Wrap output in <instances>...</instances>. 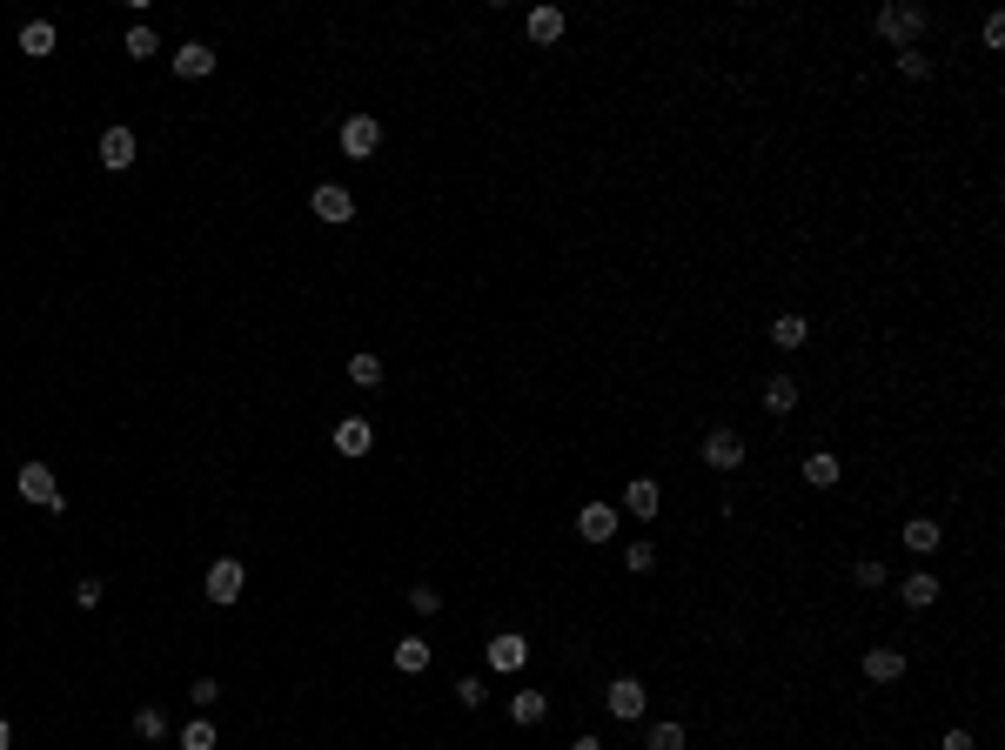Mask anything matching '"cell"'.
<instances>
[{
    "label": "cell",
    "mask_w": 1005,
    "mask_h": 750,
    "mask_svg": "<svg viewBox=\"0 0 1005 750\" xmlns=\"http://www.w3.org/2000/svg\"><path fill=\"white\" fill-rule=\"evenodd\" d=\"M938 543H945V530H938L932 516H912V523H905V550L912 556H932Z\"/></svg>",
    "instance_id": "18"
},
{
    "label": "cell",
    "mask_w": 1005,
    "mask_h": 750,
    "mask_svg": "<svg viewBox=\"0 0 1005 750\" xmlns=\"http://www.w3.org/2000/svg\"><path fill=\"white\" fill-rule=\"evenodd\" d=\"M764 409H771V416H791V409H798V375H771V382H764Z\"/></svg>",
    "instance_id": "17"
},
{
    "label": "cell",
    "mask_w": 1005,
    "mask_h": 750,
    "mask_svg": "<svg viewBox=\"0 0 1005 750\" xmlns=\"http://www.w3.org/2000/svg\"><path fill=\"white\" fill-rule=\"evenodd\" d=\"M121 47H128V61H155V27H128V41H121Z\"/></svg>",
    "instance_id": "24"
},
{
    "label": "cell",
    "mask_w": 1005,
    "mask_h": 750,
    "mask_svg": "<svg viewBox=\"0 0 1005 750\" xmlns=\"http://www.w3.org/2000/svg\"><path fill=\"white\" fill-rule=\"evenodd\" d=\"M14 489H21L27 503H41V509H61V503H67V496H61V483H54V469H47V463H21Z\"/></svg>",
    "instance_id": "3"
},
{
    "label": "cell",
    "mask_w": 1005,
    "mask_h": 750,
    "mask_svg": "<svg viewBox=\"0 0 1005 750\" xmlns=\"http://www.w3.org/2000/svg\"><path fill=\"white\" fill-rule=\"evenodd\" d=\"M335 449H342V456H369V449H376V422L369 416H342L335 422Z\"/></svg>",
    "instance_id": "8"
},
{
    "label": "cell",
    "mask_w": 1005,
    "mask_h": 750,
    "mask_svg": "<svg viewBox=\"0 0 1005 750\" xmlns=\"http://www.w3.org/2000/svg\"><path fill=\"white\" fill-rule=\"evenodd\" d=\"M134 155H141V141H134V128H101V168H108V175L134 168Z\"/></svg>",
    "instance_id": "7"
},
{
    "label": "cell",
    "mask_w": 1005,
    "mask_h": 750,
    "mask_svg": "<svg viewBox=\"0 0 1005 750\" xmlns=\"http://www.w3.org/2000/svg\"><path fill=\"white\" fill-rule=\"evenodd\" d=\"M523 663H530V637H516V630L490 637V670H523Z\"/></svg>",
    "instance_id": "13"
},
{
    "label": "cell",
    "mask_w": 1005,
    "mask_h": 750,
    "mask_svg": "<svg viewBox=\"0 0 1005 750\" xmlns=\"http://www.w3.org/2000/svg\"><path fill=\"white\" fill-rule=\"evenodd\" d=\"M570 750H603V744H597V737H577V744H570Z\"/></svg>",
    "instance_id": "38"
},
{
    "label": "cell",
    "mask_w": 1005,
    "mask_h": 750,
    "mask_svg": "<svg viewBox=\"0 0 1005 750\" xmlns=\"http://www.w3.org/2000/svg\"><path fill=\"white\" fill-rule=\"evenodd\" d=\"M838 476H845V469H838V456H825V449H818V456L804 463V483H811V489H831Z\"/></svg>",
    "instance_id": "23"
},
{
    "label": "cell",
    "mask_w": 1005,
    "mask_h": 750,
    "mask_svg": "<svg viewBox=\"0 0 1005 750\" xmlns=\"http://www.w3.org/2000/svg\"><path fill=\"white\" fill-rule=\"evenodd\" d=\"M530 41L536 47H550V41H563V7H530Z\"/></svg>",
    "instance_id": "16"
},
{
    "label": "cell",
    "mask_w": 1005,
    "mask_h": 750,
    "mask_svg": "<svg viewBox=\"0 0 1005 750\" xmlns=\"http://www.w3.org/2000/svg\"><path fill=\"white\" fill-rule=\"evenodd\" d=\"M938 750H979V744H972V730H945V744H938Z\"/></svg>",
    "instance_id": "36"
},
{
    "label": "cell",
    "mask_w": 1005,
    "mask_h": 750,
    "mask_svg": "<svg viewBox=\"0 0 1005 750\" xmlns=\"http://www.w3.org/2000/svg\"><path fill=\"white\" fill-rule=\"evenodd\" d=\"M134 737H168V717H161L155 704H141L134 710Z\"/></svg>",
    "instance_id": "25"
},
{
    "label": "cell",
    "mask_w": 1005,
    "mask_h": 750,
    "mask_svg": "<svg viewBox=\"0 0 1005 750\" xmlns=\"http://www.w3.org/2000/svg\"><path fill=\"white\" fill-rule=\"evenodd\" d=\"M898 596H905L912 610H932V603H938V576L932 570H912L905 583H898Z\"/></svg>",
    "instance_id": "19"
},
{
    "label": "cell",
    "mask_w": 1005,
    "mask_h": 750,
    "mask_svg": "<svg viewBox=\"0 0 1005 750\" xmlns=\"http://www.w3.org/2000/svg\"><path fill=\"white\" fill-rule=\"evenodd\" d=\"M242 583H248V570L235 563V556H215V563H208V603H215V610L242 603Z\"/></svg>",
    "instance_id": "2"
},
{
    "label": "cell",
    "mask_w": 1005,
    "mask_h": 750,
    "mask_svg": "<svg viewBox=\"0 0 1005 750\" xmlns=\"http://www.w3.org/2000/svg\"><path fill=\"white\" fill-rule=\"evenodd\" d=\"M188 697H195V710H215V697H222V684H215V677H201V684L188 690Z\"/></svg>",
    "instance_id": "34"
},
{
    "label": "cell",
    "mask_w": 1005,
    "mask_h": 750,
    "mask_svg": "<svg viewBox=\"0 0 1005 750\" xmlns=\"http://www.w3.org/2000/svg\"><path fill=\"white\" fill-rule=\"evenodd\" d=\"M349 382H356V389H376V382H382V362H376V355H356V362H349Z\"/></svg>",
    "instance_id": "26"
},
{
    "label": "cell",
    "mask_w": 1005,
    "mask_h": 750,
    "mask_svg": "<svg viewBox=\"0 0 1005 750\" xmlns=\"http://www.w3.org/2000/svg\"><path fill=\"white\" fill-rule=\"evenodd\" d=\"M101 590H108L101 576H81V583H74V603H81V610H94V603H101Z\"/></svg>",
    "instance_id": "31"
},
{
    "label": "cell",
    "mask_w": 1005,
    "mask_h": 750,
    "mask_svg": "<svg viewBox=\"0 0 1005 750\" xmlns=\"http://www.w3.org/2000/svg\"><path fill=\"white\" fill-rule=\"evenodd\" d=\"M603 704H610V717L637 724V717H644V704H650V697H644V677H617V684L603 690Z\"/></svg>",
    "instance_id": "6"
},
{
    "label": "cell",
    "mask_w": 1005,
    "mask_h": 750,
    "mask_svg": "<svg viewBox=\"0 0 1005 750\" xmlns=\"http://www.w3.org/2000/svg\"><path fill=\"white\" fill-rule=\"evenodd\" d=\"M657 503H664V489L650 483V476L624 483V509H630V516H644V523H650V516H657Z\"/></svg>",
    "instance_id": "14"
},
{
    "label": "cell",
    "mask_w": 1005,
    "mask_h": 750,
    "mask_svg": "<svg viewBox=\"0 0 1005 750\" xmlns=\"http://www.w3.org/2000/svg\"><path fill=\"white\" fill-rule=\"evenodd\" d=\"M181 750H215V724H208V717H195V724L181 730Z\"/></svg>",
    "instance_id": "27"
},
{
    "label": "cell",
    "mask_w": 1005,
    "mask_h": 750,
    "mask_svg": "<svg viewBox=\"0 0 1005 750\" xmlns=\"http://www.w3.org/2000/svg\"><path fill=\"white\" fill-rule=\"evenodd\" d=\"M543 717H550V697H543V690H516L510 697V724L530 730V724H543Z\"/></svg>",
    "instance_id": "15"
},
{
    "label": "cell",
    "mask_w": 1005,
    "mask_h": 750,
    "mask_svg": "<svg viewBox=\"0 0 1005 750\" xmlns=\"http://www.w3.org/2000/svg\"><path fill=\"white\" fill-rule=\"evenodd\" d=\"M577 536L610 543V536H617V509H610V503H583V509H577Z\"/></svg>",
    "instance_id": "11"
},
{
    "label": "cell",
    "mask_w": 1005,
    "mask_h": 750,
    "mask_svg": "<svg viewBox=\"0 0 1005 750\" xmlns=\"http://www.w3.org/2000/svg\"><path fill=\"white\" fill-rule=\"evenodd\" d=\"M21 54L27 61H47V54H54V21H27L21 27Z\"/></svg>",
    "instance_id": "21"
},
{
    "label": "cell",
    "mask_w": 1005,
    "mask_h": 750,
    "mask_svg": "<svg viewBox=\"0 0 1005 750\" xmlns=\"http://www.w3.org/2000/svg\"><path fill=\"white\" fill-rule=\"evenodd\" d=\"M396 670L402 677H423L429 670V643L423 637H396Z\"/></svg>",
    "instance_id": "20"
},
{
    "label": "cell",
    "mask_w": 1005,
    "mask_h": 750,
    "mask_svg": "<svg viewBox=\"0 0 1005 750\" xmlns=\"http://www.w3.org/2000/svg\"><path fill=\"white\" fill-rule=\"evenodd\" d=\"M624 563H630V570H637V576H644L650 563H657V543H644V536H637V543H630V550H624Z\"/></svg>",
    "instance_id": "29"
},
{
    "label": "cell",
    "mask_w": 1005,
    "mask_h": 750,
    "mask_svg": "<svg viewBox=\"0 0 1005 750\" xmlns=\"http://www.w3.org/2000/svg\"><path fill=\"white\" fill-rule=\"evenodd\" d=\"M771 342H778V349H804V342H811V322H804V315H778V322H771Z\"/></svg>",
    "instance_id": "22"
},
{
    "label": "cell",
    "mask_w": 1005,
    "mask_h": 750,
    "mask_svg": "<svg viewBox=\"0 0 1005 750\" xmlns=\"http://www.w3.org/2000/svg\"><path fill=\"white\" fill-rule=\"evenodd\" d=\"M376 148H382V121H376V114H349V121H342V155L369 161Z\"/></svg>",
    "instance_id": "4"
},
{
    "label": "cell",
    "mask_w": 1005,
    "mask_h": 750,
    "mask_svg": "<svg viewBox=\"0 0 1005 750\" xmlns=\"http://www.w3.org/2000/svg\"><path fill=\"white\" fill-rule=\"evenodd\" d=\"M175 74L181 81H208V74H215V47L208 41H181L175 47Z\"/></svg>",
    "instance_id": "9"
},
{
    "label": "cell",
    "mask_w": 1005,
    "mask_h": 750,
    "mask_svg": "<svg viewBox=\"0 0 1005 750\" xmlns=\"http://www.w3.org/2000/svg\"><path fill=\"white\" fill-rule=\"evenodd\" d=\"M878 34L898 47H912L918 34H925V7H905V0H892V7H878Z\"/></svg>",
    "instance_id": "1"
},
{
    "label": "cell",
    "mask_w": 1005,
    "mask_h": 750,
    "mask_svg": "<svg viewBox=\"0 0 1005 750\" xmlns=\"http://www.w3.org/2000/svg\"><path fill=\"white\" fill-rule=\"evenodd\" d=\"M0 750H14V730H7V717H0Z\"/></svg>",
    "instance_id": "37"
},
{
    "label": "cell",
    "mask_w": 1005,
    "mask_h": 750,
    "mask_svg": "<svg viewBox=\"0 0 1005 750\" xmlns=\"http://www.w3.org/2000/svg\"><path fill=\"white\" fill-rule=\"evenodd\" d=\"M650 750H684V724H657L650 730Z\"/></svg>",
    "instance_id": "30"
},
{
    "label": "cell",
    "mask_w": 1005,
    "mask_h": 750,
    "mask_svg": "<svg viewBox=\"0 0 1005 750\" xmlns=\"http://www.w3.org/2000/svg\"><path fill=\"white\" fill-rule=\"evenodd\" d=\"M409 610H423V617H436V610H443V590H429V583H423V590H409Z\"/></svg>",
    "instance_id": "32"
},
{
    "label": "cell",
    "mask_w": 1005,
    "mask_h": 750,
    "mask_svg": "<svg viewBox=\"0 0 1005 750\" xmlns=\"http://www.w3.org/2000/svg\"><path fill=\"white\" fill-rule=\"evenodd\" d=\"M309 215H322L329 228H342V221H356V195H349L342 181H322V188L309 195Z\"/></svg>",
    "instance_id": "5"
},
{
    "label": "cell",
    "mask_w": 1005,
    "mask_h": 750,
    "mask_svg": "<svg viewBox=\"0 0 1005 750\" xmlns=\"http://www.w3.org/2000/svg\"><path fill=\"white\" fill-rule=\"evenodd\" d=\"M858 583H865V590H878V583H885V563H878V556H865V563H858Z\"/></svg>",
    "instance_id": "35"
},
{
    "label": "cell",
    "mask_w": 1005,
    "mask_h": 750,
    "mask_svg": "<svg viewBox=\"0 0 1005 750\" xmlns=\"http://www.w3.org/2000/svg\"><path fill=\"white\" fill-rule=\"evenodd\" d=\"M704 463H711V469H737V463H744V436H737V429H711V436H704Z\"/></svg>",
    "instance_id": "10"
},
{
    "label": "cell",
    "mask_w": 1005,
    "mask_h": 750,
    "mask_svg": "<svg viewBox=\"0 0 1005 750\" xmlns=\"http://www.w3.org/2000/svg\"><path fill=\"white\" fill-rule=\"evenodd\" d=\"M898 74H905V81H925V74H932V61H925L918 47H898Z\"/></svg>",
    "instance_id": "28"
},
{
    "label": "cell",
    "mask_w": 1005,
    "mask_h": 750,
    "mask_svg": "<svg viewBox=\"0 0 1005 750\" xmlns=\"http://www.w3.org/2000/svg\"><path fill=\"white\" fill-rule=\"evenodd\" d=\"M456 704H463V710H483V677H463V684H456Z\"/></svg>",
    "instance_id": "33"
},
{
    "label": "cell",
    "mask_w": 1005,
    "mask_h": 750,
    "mask_svg": "<svg viewBox=\"0 0 1005 750\" xmlns=\"http://www.w3.org/2000/svg\"><path fill=\"white\" fill-rule=\"evenodd\" d=\"M865 677L871 684H898V677H905V650H892V643L865 650Z\"/></svg>",
    "instance_id": "12"
}]
</instances>
